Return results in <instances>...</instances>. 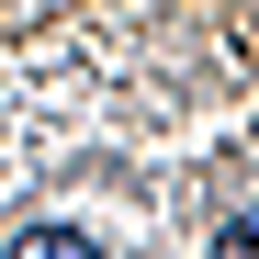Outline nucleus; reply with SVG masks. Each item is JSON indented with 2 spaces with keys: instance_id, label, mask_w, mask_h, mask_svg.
<instances>
[{
  "instance_id": "2",
  "label": "nucleus",
  "mask_w": 259,
  "mask_h": 259,
  "mask_svg": "<svg viewBox=\"0 0 259 259\" xmlns=\"http://www.w3.org/2000/svg\"><path fill=\"white\" fill-rule=\"evenodd\" d=\"M214 259H259V203H237L226 226H214Z\"/></svg>"
},
{
  "instance_id": "1",
  "label": "nucleus",
  "mask_w": 259,
  "mask_h": 259,
  "mask_svg": "<svg viewBox=\"0 0 259 259\" xmlns=\"http://www.w3.org/2000/svg\"><path fill=\"white\" fill-rule=\"evenodd\" d=\"M0 259H113V248H102L91 226H23V237L0 248Z\"/></svg>"
}]
</instances>
